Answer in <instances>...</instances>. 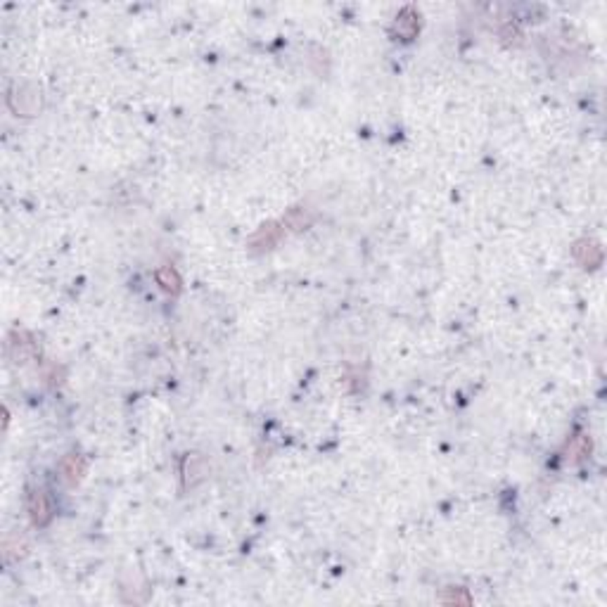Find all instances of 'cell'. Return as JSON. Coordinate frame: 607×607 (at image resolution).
Segmentation results:
<instances>
[{
  "mask_svg": "<svg viewBox=\"0 0 607 607\" xmlns=\"http://www.w3.org/2000/svg\"><path fill=\"white\" fill-rule=\"evenodd\" d=\"M29 517L36 527H45L53 519V508H50L48 494L43 489H33L29 496Z\"/></svg>",
  "mask_w": 607,
  "mask_h": 607,
  "instance_id": "cell-1",
  "label": "cell"
},
{
  "mask_svg": "<svg viewBox=\"0 0 607 607\" xmlns=\"http://www.w3.org/2000/svg\"><path fill=\"white\" fill-rule=\"evenodd\" d=\"M420 29V22H418V13L413 8H403L401 13L396 15V22H394V36L401 38V40H410L415 38Z\"/></svg>",
  "mask_w": 607,
  "mask_h": 607,
  "instance_id": "cell-2",
  "label": "cell"
},
{
  "mask_svg": "<svg viewBox=\"0 0 607 607\" xmlns=\"http://www.w3.org/2000/svg\"><path fill=\"white\" fill-rule=\"evenodd\" d=\"M574 257L576 261H579L583 268H595L600 261H603V252H600V247L595 245V242L591 240H581L574 245Z\"/></svg>",
  "mask_w": 607,
  "mask_h": 607,
  "instance_id": "cell-3",
  "label": "cell"
},
{
  "mask_svg": "<svg viewBox=\"0 0 607 607\" xmlns=\"http://www.w3.org/2000/svg\"><path fill=\"white\" fill-rule=\"evenodd\" d=\"M60 472H62V477H65V482L72 484V487L76 482H81V477L86 475V460H83V455H76V453L67 455V458L62 460V465H60Z\"/></svg>",
  "mask_w": 607,
  "mask_h": 607,
  "instance_id": "cell-4",
  "label": "cell"
},
{
  "mask_svg": "<svg viewBox=\"0 0 607 607\" xmlns=\"http://www.w3.org/2000/svg\"><path fill=\"white\" fill-rule=\"evenodd\" d=\"M157 282L161 285V290L169 294L181 292V275H178L176 268H171V266H164V268L157 270Z\"/></svg>",
  "mask_w": 607,
  "mask_h": 607,
  "instance_id": "cell-5",
  "label": "cell"
},
{
  "mask_svg": "<svg viewBox=\"0 0 607 607\" xmlns=\"http://www.w3.org/2000/svg\"><path fill=\"white\" fill-rule=\"evenodd\" d=\"M277 240H280V228H277L275 223H268V225H264V228L259 230L257 235H254L252 245L254 247H261V250H268V247H273Z\"/></svg>",
  "mask_w": 607,
  "mask_h": 607,
  "instance_id": "cell-6",
  "label": "cell"
},
{
  "mask_svg": "<svg viewBox=\"0 0 607 607\" xmlns=\"http://www.w3.org/2000/svg\"><path fill=\"white\" fill-rule=\"evenodd\" d=\"M588 451H591V444H588L583 437H581V439H576L574 448H572V460H581V458H586Z\"/></svg>",
  "mask_w": 607,
  "mask_h": 607,
  "instance_id": "cell-7",
  "label": "cell"
}]
</instances>
